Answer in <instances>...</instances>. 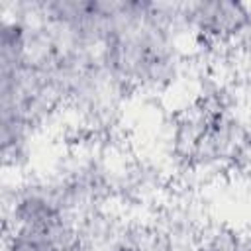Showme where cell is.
<instances>
[{"label":"cell","instance_id":"cell-1","mask_svg":"<svg viewBox=\"0 0 251 251\" xmlns=\"http://www.w3.org/2000/svg\"><path fill=\"white\" fill-rule=\"evenodd\" d=\"M4 251H51L37 235L6 229Z\"/></svg>","mask_w":251,"mask_h":251},{"label":"cell","instance_id":"cell-2","mask_svg":"<svg viewBox=\"0 0 251 251\" xmlns=\"http://www.w3.org/2000/svg\"><path fill=\"white\" fill-rule=\"evenodd\" d=\"M51 251H88L82 243H78V245H71V247H59V249H51Z\"/></svg>","mask_w":251,"mask_h":251},{"label":"cell","instance_id":"cell-3","mask_svg":"<svg viewBox=\"0 0 251 251\" xmlns=\"http://www.w3.org/2000/svg\"><path fill=\"white\" fill-rule=\"evenodd\" d=\"M231 251H251V241H239Z\"/></svg>","mask_w":251,"mask_h":251},{"label":"cell","instance_id":"cell-4","mask_svg":"<svg viewBox=\"0 0 251 251\" xmlns=\"http://www.w3.org/2000/svg\"><path fill=\"white\" fill-rule=\"evenodd\" d=\"M192 251H216V249H212L210 245H204V243H200V245H196Z\"/></svg>","mask_w":251,"mask_h":251}]
</instances>
